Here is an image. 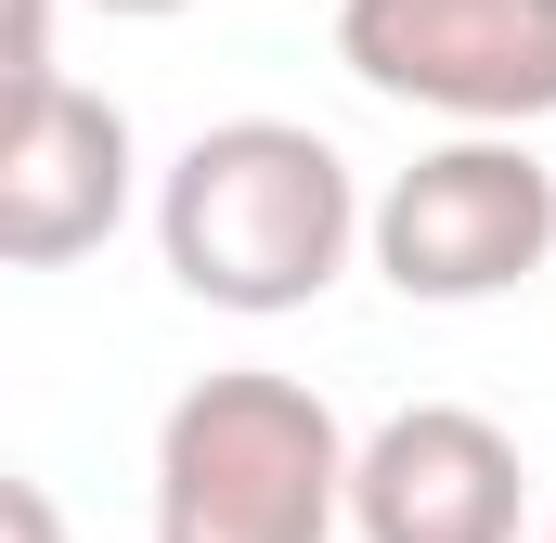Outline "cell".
Returning <instances> with one entry per match:
<instances>
[{
  "instance_id": "cell-5",
  "label": "cell",
  "mask_w": 556,
  "mask_h": 543,
  "mask_svg": "<svg viewBox=\"0 0 556 543\" xmlns=\"http://www.w3.org/2000/svg\"><path fill=\"white\" fill-rule=\"evenodd\" d=\"M350 531L363 543H518L531 466L479 402H402L350 466Z\"/></svg>"
},
{
  "instance_id": "cell-8",
  "label": "cell",
  "mask_w": 556,
  "mask_h": 543,
  "mask_svg": "<svg viewBox=\"0 0 556 543\" xmlns=\"http://www.w3.org/2000/svg\"><path fill=\"white\" fill-rule=\"evenodd\" d=\"M91 13H130V26H155V13H194V0H91Z\"/></svg>"
},
{
  "instance_id": "cell-6",
  "label": "cell",
  "mask_w": 556,
  "mask_h": 543,
  "mask_svg": "<svg viewBox=\"0 0 556 543\" xmlns=\"http://www.w3.org/2000/svg\"><path fill=\"white\" fill-rule=\"evenodd\" d=\"M130 168L142 142L130 117L104 104V91H39V104H13L0 117V260L13 272H65L91 260L117 220H130Z\"/></svg>"
},
{
  "instance_id": "cell-9",
  "label": "cell",
  "mask_w": 556,
  "mask_h": 543,
  "mask_svg": "<svg viewBox=\"0 0 556 543\" xmlns=\"http://www.w3.org/2000/svg\"><path fill=\"white\" fill-rule=\"evenodd\" d=\"M544 543H556V505H544Z\"/></svg>"
},
{
  "instance_id": "cell-3",
  "label": "cell",
  "mask_w": 556,
  "mask_h": 543,
  "mask_svg": "<svg viewBox=\"0 0 556 543\" xmlns=\"http://www.w3.org/2000/svg\"><path fill=\"white\" fill-rule=\"evenodd\" d=\"M363 260L389 272L415 311H479V298H518L556 260V168L505 130H453L427 142L415 168L376 194V233Z\"/></svg>"
},
{
  "instance_id": "cell-1",
  "label": "cell",
  "mask_w": 556,
  "mask_h": 543,
  "mask_svg": "<svg viewBox=\"0 0 556 543\" xmlns=\"http://www.w3.org/2000/svg\"><path fill=\"white\" fill-rule=\"evenodd\" d=\"M363 233H376V207L350 194V155L324 130H298V117H220L155 181V260H168V285L233 311V324L311 311L350 272Z\"/></svg>"
},
{
  "instance_id": "cell-7",
  "label": "cell",
  "mask_w": 556,
  "mask_h": 543,
  "mask_svg": "<svg viewBox=\"0 0 556 543\" xmlns=\"http://www.w3.org/2000/svg\"><path fill=\"white\" fill-rule=\"evenodd\" d=\"M0 518H13V543H65V531H52V492H39V479H0Z\"/></svg>"
},
{
  "instance_id": "cell-4",
  "label": "cell",
  "mask_w": 556,
  "mask_h": 543,
  "mask_svg": "<svg viewBox=\"0 0 556 543\" xmlns=\"http://www.w3.org/2000/svg\"><path fill=\"white\" fill-rule=\"evenodd\" d=\"M337 65L376 104L531 142L556 117V0H337Z\"/></svg>"
},
{
  "instance_id": "cell-2",
  "label": "cell",
  "mask_w": 556,
  "mask_h": 543,
  "mask_svg": "<svg viewBox=\"0 0 556 543\" xmlns=\"http://www.w3.org/2000/svg\"><path fill=\"white\" fill-rule=\"evenodd\" d=\"M363 440L311 376L233 363L155 414V543H337Z\"/></svg>"
}]
</instances>
